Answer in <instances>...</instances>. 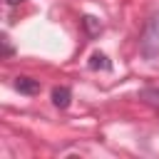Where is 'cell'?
<instances>
[{
  "label": "cell",
  "instance_id": "6da1fadb",
  "mask_svg": "<svg viewBox=\"0 0 159 159\" xmlns=\"http://www.w3.org/2000/svg\"><path fill=\"white\" fill-rule=\"evenodd\" d=\"M139 50L147 60L159 55V12H154L144 22V30H142V37H139Z\"/></svg>",
  "mask_w": 159,
  "mask_h": 159
},
{
  "label": "cell",
  "instance_id": "7a4b0ae2",
  "mask_svg": "<svg viewBox=\"0 0 159 159\" xmlns=\"http://www.w3.org/2000/svg\"><path fill=\"white\" fill-rule=\"evenodd\" d=\"M15 89L22 92V94H37L40 92V82L32 80V77H17L15 80Z\"/></svg>",
  "mask_w": 159,
  "mask_h": 159
},
{
  "label": "cell",
  "instance_id": "3957f363",
  "mask_svg": "<svg viewBox=\"0 0 159 159\" xmlns=\"http://www.w3.org/2000/svg\"><path fill=\"white\" fill-rule=\"evenodd\" d=\"M70 99H72L70 87H55V89H52V104H55V107L65 109V107H70Z\"/></svg>",
  "mask_w": 159,
  "mask_h": 159
},
{
  "label": "cell",
  "instance_id": "277c9868",
  "mask_svg": "<svg viewBox=\"0 0 159 159\" xmlns=\"http://www.w3.org/2000/svg\"><path fill=\"white\" fill-rule=\"evenodd\" d=\"M89 70H112V62L107 60V55L94 52V55L89 57Z\"/></svg>",
  "mask_w": 159,
  "mask_h": 159
},
{
  "label": "cell",
  "instance_id": "5b68a950",
  "mask_svg": "<svg viewBox=\"0 0 159 159\" xmlns=\"http://www.w3.org/2000/svg\"><path fill=\"white\" fill-rule=\"evenodd\" d=\"M82 25H84V30H87V32H89L92 37L102 32V22H99V20H97L94 15H84V17H82Z\"/></svg>",
  "mask_w": 159,
  "mask_h": 159
},
{
  "label": "cell",
  "instance_id": "8992f818",
  "mask_svg": "<svg viewBox=\"0 0 159 159\" xmlns=\"http://www.w3.org/2000/svg\"><path fill=\"white\" fill-rule=\"evenodd\" d=\"M139 99L147 102V104H157L159 107V89L157 87H144V89H139Z\"/></svg>",
  "mask_w": 159,
  "mask_h": 159
},
{
  "label": "cell",
  "instance_id": "52a82bcc",
  "mask_svg": "<svg viewBox=\"0 0 159 159\" xmlns=\"http://www.w3.org/2000/svg\"><path fill=\"white\" fill-rule=\"evenodd\" d=\"M12 55V45L7 40V35H2V57H10Z\"/></svg>",
  "mask_w": 159,
  "mask_h": 159
},
{
  "label": "cell",
  "instance_id": "ba28073f",
  "mask_svg": "<svg viewBox=\"0 0 159 159\" xmlns=\"http://www.w3.org/2000/svg\"><path fill=\"white\" fill-rule=\"evenodd\" d=\"M7 5H20V2H25V0H5Z\"/></svg>",
  "mask_w": 159,
  "mask_h": 159
}]
</instances>
